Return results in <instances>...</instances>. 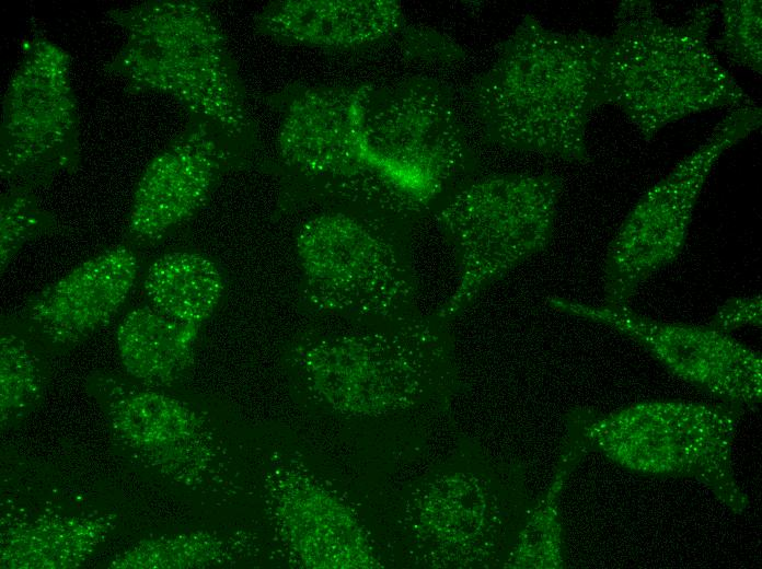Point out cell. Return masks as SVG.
<instances>
[{"label": "cell", "mask_w": 762, "mask_h": 569, "mask_svg": "<svg viewBox=\"0 0 762 569\" xmlns=\"http://www.w3.org/2000/svg\"><path fill=\"white\" fill-rule=\"evenodd\" d=\"M280 165L313 193L393 221L439 206L472 162L448 86L427 77L293 83L270 95Z\"/></svg>", "instance_id": "6da1fadb"}, {"label": "cell", "mask_w": 762, "mask_h": 569, "mask_svg": "<svg viewBox=\"0 0 762 569\" xmlns=\"http://www.w3.org/2000/svg\"><path fill=\"white\" fill-rule=\"evenodd\" d=\"M605 36L559 32L527 14L465 101L483 137L505 149L587 163V127L603 106Z\"/></svg>", "instance_id": "7a4b0ae2"}, {"label": "cell", "mask_w": 762, "mask_h": 569, "mask_svg": "<svg viewBox=\"0 0 762 569\" xmlns=\"http://www.w3.org/2000/svg\"><path fill=\"white\" fill-rule=\"evenodd\" d=\"M105 16L125 42L103 69L132 93H160L209 125L245 159L256 127L223 28L207 1L147 0Z\"/></svg>", "instance_id": "3957f363"}, {"label": "cell", "mask_w": 762, "mask_h": 569, "mask_svg": "<svg viewBox=\"0 0 762 569\" xmlns=\"http://www.w3.org/2000/svg\"><path fill=\"white\" fill-rule=\"evenodd\" d=\"M447 321L435 313L361 323L297 341L289 362L304 388L344 416L442 404L457 388Z\"/></svg>", "instance_id": "277c9868"}, {"label": "cell", "mask_w": 762, "mask_h": 569, "mask_svg": "<svg viewBox=\"0 0 762 569\" xmlns=\"http://www.w3.org/2000/svg\"><path fill=\"white\" fill-rule=\"evenodd\" d=\"M717 7L698 5L677 25L650 1L617 4L613 32L605 36L602 103L616 106L645 141L691 115L753 104L708 46Z\"/></svg>", "instance_id": "5b68a950"}, {"label": "cell", "mask_w": 762, "mask_h": 569, "mask_svg": "<svg viewBox=\"0 0 762 569\" xmlns=\"http://www.w3.org/2000/svg\"><path fill=\"white\" fill-rule=\"evenodd\" d=\"M746 410L725 403L648 400L610 411L576 408L568 437L586 455L601 454L631 473L689 478L735 514L749 499L732 469V444Z\"/></svg>", "instance_id": "8992f818"}, {"label": "cell", "mask_w": 762, "mask_h": 569, "mask_svg": "<svg viewBox=\"0 0 762 569\" xmlns=\"http://www.w3.org/2000/svg\"><path fill=\"white\" fill-rule=\"evenodd\" d=\"M395 222L339 204L304 218L293 248L305 304L356 323L417 313L419 280Z\"/></svg>", "instance_id": "52a82bcc"}, {"label": "cell", "mask_w": 762, "mask_h": 569, "mask_svg": "<svg viewBox=\"0 0 762 569\" xmlns=\"http://www.w3.org/2000/svg\"><path fill=\"white\" fill-rule=\"evenodd\" d=\"M563 191L551 173H505L460 184L435 212L454 254L452 294L434 311L450 321L486 288L550 244Z\"/></svg>", "instance_id": "ba28073f"}, {"label": "cell", "mask_w": 762, "mask_h": 569, "mask_svg": "<svg viewBox=\"0 0 762 569\" xmlns=\"http://www.w3.org/2000/svg\"><path fill=\"white\" fill-rule=\"evenodd\" d=\"M761 123L762 111L754 104L731 109L705 142L639 197L608 245L603 303L630 304L643 282L679 256L713 167Z\"/></svg>", "instance_id": "9c48e42d"}, {"label": "cell", "mask_w": 762, "mask_h": 569, "mask_svg": "<svg viewBox=\"0 0 762 569\" xmlns=\"http://www.w3.org/2000/svg\"><path fill=\"white\" fill-rule=\"evenodd\" d=\"M70 68L68 51L42 34L24 42L1 103L5 187L35 190L79 169L80 117Z\"/></svg>", "instance_id": "30bf717a"}, {"label": "cell", "mask_w": 762, "mask_h": 569, "mask_svg": "<svg viewBox=\"0 0 762 569\" xmlns=\"http://www.w3.org/2000/svg\"><path fill=\"white\" fill-rule=\"evenodd\" d=\"M561 312L604 325L639 345L677 379L717 402L754 410L762 399V359L758 351L707 325L663 322L630 304H585L549 297Z\"/></svg>", "instance_id": "8fae6325"}, {"label": "cell", "mask_w": 762, "mask_h": 569, "mask_svg": "<svg viewBox=\"0 0 762 569\" xmlns=\"http://www.w3.org/2000/svg\"><path fill=\"white\" fill-rule=\"evenodd\" d=\"M84 387L127 449L182 483H200L207 476L217 457L215 439L193 404L169 388L105 371L89 373Z\"/></svg>", "instance_id": "7c38bea8"}, {"label": "cell", "mask_w": 762, "mask_h": 569, "mask_svg": "<svg viewBox=\"0 0 762 569\" xmlns=\"http://www.w3.org/2000/svg\"><path fill=\"white\" fill-rule=\"evenodd\" d=\"M245 162L209 125L188 118L139 176L124 241L137 249L161 243L206 205L227 172Z\"/></svg>", "instance_id": "4fadbf2b"}, {"label": "cell", "mask_w": 762, "mask_h": 569, "mask_svg": "<svg viewBox=\"0 0 762 569\" xmlns=\"http://www.w3.org/2000/svg\"><path fill=\"white\" fill-rule=\"evenodd\" d=\"M140 271L139 249L123 241L28 297L13 315L49 355L65 353L112 322Z\"/></svg>", "instance_id": "5bb4252c"}, {"label": "cell", "mask_w": 762, "mask_h": 569, "mask_svg": "<svg viewBox=\"0 0 762 569\" xmlns=\"http://www.w3.org/2000/svg\"><path fill=\"white\" fill-rule=\"evenodd\" d=\"M265 487L269 519L296 566L382 567L355 513L311 474L280 464L270 469Z\"/></svg>", "instance_id": "9a60e30c"}, {"label": "cell", "mask_w": 762, "mask_h": 569, "mask_svg": "<svg viewBox=\"0 0 762 569\" xmlns=\"http://www.w3.org/2000/svg\"><path fill=\"white\" fill-rule=\"evenodd\" d=\"M403 21L393 0H279L263 7L253 25L278 43L348 50L391 38Z\"/></svg>", "instance_id": "2e32d148"}, {"label": "cell", "mask_w": 762, "mask_h": 569, "mask_svg": "<svg viewBox=\"0 0 762 569\" xmlns=\"http://www.w3.org/2000/svg\"><path fill=\"white\" fill-rule=\"evenodd\" d=\"M201 329L169 317L149 303L129 310L115 334L126 375L148 386L171 388L190 371Z\"/></svg>", "instance_id": "e0dca14e"}, {"label": "cell", "mask_w": 762, "mask_h": 569, "mask_svg": "<svg viewBox=\"0 0 762 569\" xmlns=\"http://www.w3.org/2000/svg\"><path fill=\"white\" fill-rule=\"evenodd\" d=\"M102 516L43 514L8 529L1 538L5 569H70L84 564L105 539Z\"/></svg>", "instance_id": "ac0fdd59"}, {"label": "cell", "mask_w": 762, "mask_h": 569, "mask_svg": "<svg viewBox=\"0 0 762 569\" xmlns=\"http://www.w3.org/2000/svg\"><path fill=\"white\" fill-rule=\"evenodd\" d=\"M141 288L147 303L182 323L204 325L220 305L226 277L219 264L195 249H174L146 268Z\"/></svg>", "instance_id": "d6986e66"}, {"label": "cell", "mask_w": 762, "mask_h": 569, "mask_svg": "<svg viewBox=\"0 0 762 569\" xmlns=\"http://www.w3.org/2000/svg\"><path fill=\"white\" fill-rule=\"evenodd\" d=\"M49 356L13 314L2 316L0 330L2 428L18 425L44 400L50 382Z\"/></svg>", "instance_id": "ffe728a7"}, {"label": "cell", "mask_w": 762, "mask_h": 569, "mask_svg": "<svg viewBox=\"0 0 762 569\" xmlns=\"http://www.w3.org/2000/svg\"><path fill=\"white\" fill-rule=\"evenodd\" d=\"M242 544L215 531H193L142 539L108 564L113 569H190L235 562Z\"/></svg>", "instance_id": "44dd1931"}, {"label": "cell", "mask_w": 762, "mask_h": 569, "mask_svg": "<svg viewBox=\"0 0 762 569\" xmlns=\"http://www.w3.org/2000/svg\"><path fill=\"white\" fill-rule=\"evenodd\" d=\"M580 458L582 456L577 451L568 446L564 448L554 480L544 499L530 511L505 567H563V539L557 499L566 478Z\"/></svg>", "instance_id": "7402d4cb"}, {"label": "cell", "mask_w": 762, "mask_h": 569, "mask_svg": "<svg viewBox=\"0 0 762 569\" xmlns=\"http://www.w3.org/2000/svg\"><path fill=\"white\" fill-rule=\"evenodd\" d=\"M61 229L56 217L38 204L34 190L5 187L0 198L1 275L27 243Z\"/></svg>", "instance_id": "603a6c76"}, {"label": "cell", "mask_w": 762, "mask_h": 569, "mask_svg": "<svg viewBox=\"0 0 762 569\" xmlns=\"http://www.w3.org/2000/svg\"><path fill=\"white\" fill-rule=\"evenodd\" d=\"M718 5L721 12V33L715 45L736 63L761 74V1L725 0Z\"/></svg>", "instance_id": "cb8c5ba5"}, {"label": "cell", "mask_w": 762, "mask_h": 569, "mask_svg": "<svg viewBox=\"0 0 762 569\" xmlns=\"http://www.w3.org/2000/svg\"><path fill=\"white\" fill-rule=\"evenodd\" d=\"M402 31L403 48L413 59L449 65L464 57L457 43L437 31L413 26Z\"/></svg>", "instance_id": "d4e9b609"}, {"label": "cell", "mask_w": 762, "mask_h": 569, "mask_svg": "<svg viewBox=\"0 0 762 569\" xmlns=\"http://www.w3.org/2000/svg\"><path fill=\"white\" fill-rule=\"evenodd\" d=\"M761 294L734 297L726 300L705 324L721 333L730 334L742 327H761Z\"/></svg>", "instance_id": "484cf974"}]
</instances>
